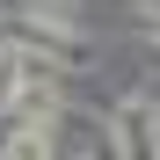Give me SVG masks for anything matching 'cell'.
<instances>
[{"instance_id":"1","label":"cell","mask_w":160,"mask_h":160,"mask_svg":"<svg viewBox=\"0 0 160 160\" xmlns=\"http://www.w3.org/2000/svg\"><path fill=\"white\" fill-rule=\"evenodd\" d=\"M109 146L117 153H160V109H153V95H131L124 109H117Z\"/></svg>"},{"instance_id":"2","label":"cell","mask_w":160,"mask_h":160,"mask_svg":"<svg viewBox=\"0 0 160 160\" xmlns=\"http://www.w3.org/2000/svg\"><path fill=\"white\" fill-rule=\"evenodd\" d=\"M15 95H29V73H22V58H15V51H0V109H8Z\"/></svg>"}]
</instances>
